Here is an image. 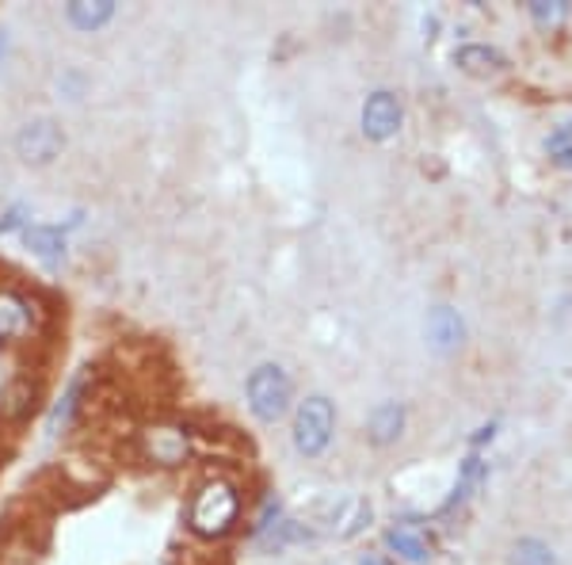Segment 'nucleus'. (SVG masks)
<instances>
[{"label": "nucleus", "instance_id": "9d476101", "mask_svg": "<svg viewBox=\"0 0 572 565\" xmlns=\"http://www.w3.org/2000/svg\"><path fill=\"white\" fill-rule=\"evenodd\" d=\"M23 242H28L31 256L39 264H47L50 271H58L65 264V253H69V237L62 226H42V222H34V226L23 229Z\"/></svg>", "mask_w": 572, "mask_h": 565}, {"label": "nucleus", "instance_id": "f257e3e1", "mask_svg": "<svg viewBox=\"0 0 572 565\" xmlns=\"http://www.w3.org/2000/svg\"><path fill=\"white\" fill-rule=\"evenodd\" d=\"M245 516V493L229 474H206L191 485L184 504V527L198 543H222Z\"/></svg>", "mask_w": 572, "mask_h": 565}, {"label": "nucleus", "instance_id": "ddd939ff", "mask_svg": "<svg viewBox=\"0 0 572 565\" xmlns=\"http://www.w3.org/2000/svg\"><path fill=\"white\" fill-rule=\"evenodd\" d=\"M65 20L73 31L92 35L115 20V0H73V4H65Z\"/></svg>", "mask_w": 572, "mask_h": 565}, {"label": "nucleus", "instance_id": "f8f14e48", "mask_svg": "<svg viewBox=\"0 0 572 565\" xmlns=\"http://www.w3.org/2000/svg\"><path fill=\"white\" fill-rule=\"evenodd\" d=\"M401 432H405V405L401 401H381L367 421V440L375 448H389V443L401 440Z\"/></svg>", "mask_w": 572, "mask_h": 565}, {"label": "nucleus", "instance_id": "2eb2a0df", "mask_svg": "<svg viewBox=\"0 0 572 565\" xmlns=\"http://www.w3.org/2000/svg\"><path fill=\"white\" fill-rule=\"evenodd\" d=\"M386 546L394 554H401L405 562H412V565L431 562V543L423 535H416L412 527H389L386 531Z\"/></svg>", "mask_w": 572, "mask_h": 565}, {"label": "nucleus", "instance_id": "0eeeda50", "mask_svg": "<svg viewBox=\"0 0 572 565\" xmlns=\"http://www.w3.org/2000/svg\"><path fill=\"white\" fill-rule=\"evenodd\" d=\"M95 367H81V371L73 374V379L65 382V390H62V398L50 405V413H47V432L50 435H62L69 432L76 421H81L84 413H89V405H92V398H95Z\"/></svg>", "mask_w": 572, "mask_h": 565}, {"label": "nucleus", "instance_id": "6e6552de", "mask_svg": "<svg viewBox=\"0 0 572 565\" xmlns=\"http://www.w3.org/2000/svg\"><path fill=\"white\" fill-rule=\"evenodd\" d=\"M39 409H42L39 371H16L0 387V424H28Z\"/></svg>", "mask_w": 572, "mask_h": 565}, {"label": "nucleus", "instance_id": "20e7f679", "mask_svg": "<svg viewBox=\"0 0 572 565\" xmlns=\"http://www.w3.org/2000/svg\"><path fill=\"white\" fill-rule=\"evenodd\" d=\"M245 401L259 424H279L294 405V379L279 363H259L245 382Z\"/></svg>", "mask_w": 572, "mask_h": 565}, {"label": "nucleus", "instance_id": "9b49d317", "mask_svg": "<svg viewBox=\"0 0 572 565\" xmlns=\"http://www.w3.org/2000/svg\"><path fill=\"white\" fill-rule=\"evenodd\" d=\"M428 340H431V348L436 352H458L462 348V340H466V325L462 318H458L450 306H436V310L428 314Z\"/></svg>", "mask_w": 572, "mask_h": 565}, {"label": "nucleus", "instance_id": "a211bd4d", "mask_svg": "<svg viewBox=\"0 0 572 565\" xmlns=\"http://www.w3.org/2000/svg\"><path fill=\"white\" fill-rule=\"evenodd\" d=\"M569 12H572V4H545V0H539V4H531L534 23H542V28H550V23H561Z\"/></svg>", "mask_w": 572, "mask_h": 565}, {"label": "nucleus", "instance_id": "b1692460", "mask_svg": "<svg viewBox=\"0 0 572 565\" xmlns=\"http://www.w3.org/2000/svg\"><path fill=\"white\" fill-rule=\"evenodd\" d=\"M362 565H381L378 558H362Z\"/></svg>", "mask_w": 572, "mask_h": 565}, {"label": "nucleus", "instance_id": "dca6fc26", "mask_svg": "<svg viewBox=\"0 0 572 565\" xmlns=\"http://www.w3.org/2000/svg\"><path fill=\"white\" fill-rule=\"evenodd\" d=\"M309 538H314V531L302 527L298 520H279V524L267 527L264 535H259V546H264L267 554H275V551H283V546H290V543H309Z\"/></svg>", "mask_w": 572, "mask_h": 565}, {"label": "nucleus", "instance_id": "4be33fe9", "mask_svg": "<svg viewBox=\"0 0 572 565\" xmlns=\"http://www.w3.org/2000/svg\"><path fill=\"white\" fill-rule=\"evenodd\" d=\"M4 50H8V31H0V62H4Z\"/></svg>", "mask_w": 572, "mask_h": 565}, {"label": "nucleus", "instance_id": "4468645a", "mask_svg": "<svg viewBox=\"0 0 572 565\" xmlns=\"http://www.w3.org/2000/svg\"><path fill=\"white\" fill-rule=\"evenodd\" d=\"M454 65L470 76H497L504 70V54L492 47H481V42H466V47L454 50Z\"/></svg>", "mask_w": 572, "mask_h": 565}, {"label": "nucleus", "instance_id": "1a4fd4ad", "mask_svg": "<svg viewBox=\"0 0 572 565\" xmlns=\"http://www.w3.org/2000/svg\"><path fill=\"white\" fill-rule=\"evenodd\" d=\"M401 123H405L401 100L386 89L370 92L367 104H362V134H367L370 142H389L401 131Z\"/></svg>", "mask_w": 572, "mask_h": 565}, {"label": "nucleus", "instance_id": "412c9836", "mask_svg": "<svg viewBox=\"0 0 572 565\" xmlns=\"http://www.w3.org/2000/svg\"><path fill=\"white\" fill-rule=\"evenodd\" d=\"M572 138V123L565 126V131H558V134H553V138H550V150H565V142Z\"/></svg>", "mask_w": 572, "mask_h": 565}, {"label": "nucleus", "instance_id": "f03ea898", "mask_svg": "<svg viewBox=\"0 0 572 565\" xmlns=\"http://www.w3.org/2000/svg\"><path fill=\"white\" fill-rule=\"evenodd\" d=\"M134 451L142 455L150 466L161 470H176L184 462L195 459L198 451V432L184 421H168V417H157V421H145L134 432Z\"/></svg>", "mask_w": 572, "mask_h": 565}, {"label": "nucleus", "instance_id": "7ed1b4c3", "mask_svg": "<svg viewBox=\"0 0 572 565\" xmlns=\"http://www.w3.org/2000/svg\"><path fill=\"white\" fill-rule=\"evenodd\" d=\"M54 314L28 287H0V345H34L47 337Z\"/></svg>", "mask_w": 572, "mask_h": 565}, {"label": "nucleus", "instance_id": "f3484780", "mask_svg": "<svg viewBox=\"0 0 572 565\" xmlns=\"http://www.w3.org/2000/svg\"><path fill=\"white\" fill-rule=\"evenodd\" d=\"M508 565H558V558H553V551L542 538H519V543L511 546Z\"/></svg>", "mask_w": 572, "mask_h": 565}, {"label": "nucleus", "instance_id": "423d86ee", "mask_svg": "<svg viewBox=\"0 0 572 565\" xmlns=\"http://www.w3.org/2000/svg\"><path fill=\"white\" fill-rule=\"evenodd\" d=\"M12 150L23 165H34V168H47L62 157L65 150V131L58 119L50 115H39V119H28L20 131L12 134Z\"/></svg>", "mask_w": 572, "mask_h": 565}, {"label": "nucleus", "instance_id": "5701e85b", "mask_svg": "<svg viewBox=\"0 0 572 565\" xmlns=\"http://www.w3.org/2000/svg\"><path fill=\"white\" fill-rule=\"evenodd\" d=\"M561 165H565V168H572V150H565V157H561Z\"/></svg>", "mask_w": 572, "mask_h": 565}, {"label": "nucleus", "instance_id": "39448f33", "mask_svg": "<svg viewBox=\"0 0 572 565\" xmlns=\"http://www.w3.org/2000/svg\"><path fill=\"white\" fill-rule=\"evenodd\" d=\"M336 435V405L325 393H314L294 413V448L306 459H320Z\"/></svg>", "mask_w": 572, "mask_h": 565}, {"label": "nucleus", "instance_id": "6ab92c4d", "mask_svg": "<svg viewBox=\"0 0 572 565\" xmlns=\"http://www.w3.org/2000/svg\"><path fill=\"white\" fill-rule=\"evenodd\" d=\"M28 214H31V210L23 207V203H12V207L0 214V234H16V229H28V226H31Z\"/></svg>", "mask_w": 572, "mask_h": 565}, {"label": "nucleus", "instance_id": "aec40b11", "mask_svg": "<svg viewBox=\"0 0 572 565\" xmlns=\"http://www.w3.org/2000/svg\"><path fill=\"white\" fill-rule=\"evenodd\" d=\"M370 520V504H359V512H355V520H348V527H344V538H351V535H359L362 524Z\"/></svg>", "mask_w": 572, "mask_h": 565}]
</instances>
